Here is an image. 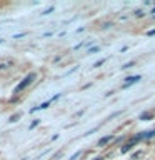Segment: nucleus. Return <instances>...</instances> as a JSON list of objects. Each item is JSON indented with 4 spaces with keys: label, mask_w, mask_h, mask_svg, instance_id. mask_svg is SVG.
Instances as JSON below:
<instances>
[{
    "label": "nucleus",
    "mask_w": 155,
    "mask_h": 160,
    "mask_svg": "<svg viewBox=\"0 0 155 160\" xmlns=\"http://www.w3.org/2000/svg\"><path fill=\"white\" fill-rule=\"evenodd\" d=\"M35 80H37V73H35V72H30V73H27V75H25V77H23L22 80H20V82H18L17 87L13 88V97H17V95H18L20 92L27 90V88L30 87V85H32V83L35 82Z\"/></svg>",
    "instance_id": "1"
},
{
    "label": "nucleus",
    "mask_w": 155,
    "mask_h": 160,
    "mask_svg": "<svg viewBox=\"0 0 155 160\" xmlns=\"http://www.w3.org/2000/svg\"><path fill=\"white\" fill-rule=\"evenodd\" d=\"M12 67H15L13 58H2L0 60V72H8Z\"/></svg>",
    "instance_id": "2"
},
{
    "label": "nucleus",
    "mask_w": 155,
    "mask_h": 160,
    "mask_svg": "<svg viewBox=\"0 0 155 160\" xmlns=\"http://www.w3.org/2000/svg\"><path fill=\"white\" fill-rule=\"evenodd\" d=\"M138 142H140V137H138V135H135V137H132V138H130V140H128L127 143L123 145V147H122V150H120V152H122V153H127L128 150H132V147H133L135 143H138Z\"/></svg>",
    "instance_id": "3"
},
{
    "label": "nucleus",
    "mask_w": 155,
    "mask_h": 160,
    "mask_svg": "<svg viewBox=\"0 0 155 160\" xmlns=\"http://www.w3.org/2000/svg\"><path fill=\"white\" fill-rule=\"evenodd\" d=\"M50 103H52V102H50V100H47V102L40 103V105H37V107H33V108H30L28 112H30V113H33V112H37V110H45V108H48V107H50Z\"/></svg>",
    "instance_id": "4"
},
{
    "label": "nucleus",
    "mask_w": 155,
    "mask_h": 160,
    "mask_svg": "<svg viewBox=\"0 0 155 160\" xmlns=\"http://www.w3.org/2000/svg\"><path fill=\"white\" fill-rule=\"evenodd\" d=\"M138 80H140V75L127 77V78H125V83H123V88H125V87H128V85H132V83H135V82H138Z\"/></svg>",
    "instance_id": "5"
},
{
    "label": "nucleus",
    "mask_w": 155,
    "mask_h": 160,
    "mask_svg": "<svg viewBox=\"0 0 155 160\" xmlns=\"http://www.w3.org/2000/svg\"><path fill=\"white\" fill-rule=\"evenodd\" d=\"M112 140H113V135H107V137H102V138H100L98 140V147H103V145H107L108 142H112Z\"/></svg>",
    "instance_id": "6"
},
{
    "label": "nucleus",
    "mask_w": 155,
    "mask_h": 160,
    "mask_svg": "<svg viewBox=\"0 0 155 160\" xmlns=\"http://www.w3.org/2000/svg\"><path fill=\"white\" fill-rule=\"evenodd\" d=\"M20 117H22V113H15V115H12V117L8 118V122H10V123H15V122H18Z\"/></svg>",
    "instance_id": "7"
},
{
    "label": "nucleus",
    "mask_w": 155,
    "mask_h": 160,
    "mask_svg": "<svg viewBox=\"0 0 155 160\" xmlns=\"http://www.w3.org/2000/svg\"><path fill=\"white\" fill-rule=\"evenodd\" d=\"M40 122H42V120H40V118H33V122L28 125V128H30V130H32V128H35V127H37V125H38Z\"/></svg>",
    "instance_id": "8"
},
{
    "label": "nucleus",
    "mask_w": 155,
    "mask_h": 160,
    "mask_svg": "<svg viewBox=\"0 0 155 160\" xmlns=\"http://www.w3.org/2000/svg\"><path fill=\"white\" fill-rule=\"evenodd\" d=\"M152 118V113L145 112V113H140V120H150Z\"/></svg>",
    "instance_id": "9"
},
{
    "label": "nucleus",
    "mask_w": 155,
    "mask_h": 160,
    "mask_svg": "<svg viewBox=\"0 0 155 160\" xmlns=\"http://www.w3.org/2000/svg\"><path fill=\"white\" fill-rule=\"evenodd\" d=\"M53 10H55V7H48V8H45L43 12H42V15H50V13L53 12Z\"/></svg>",
    "instance_id": "10"
},
{
    "label": "nucleus",
    "mask_w": 155,
    "mask_h": 160,
    "mask_svg": "<svg viewBox=\"0 0 155 160\" xmlns=\"http://www.w3.org/2000/svg\"><path fill=\"white\" fill-rule=\"evenodd\" d=\"M105 63V58H102V60H97V62L93 63V68H97V67H100V65H103Z\"/></svg>",
    "instance_id": "11"
},
{
    "label": "nucleus",
    "mask_w": 155,
    "mask_h": 160,
    "mask_svg": "<svg viewBox=\"0 0 155 160\" xmlns=\"http://www.w3.org/2000/svg\"><path fill=\"white\" fill-rule=\"evenodd\" d=\"M80 155H82V152H75V153L72 155V157H70V158H68V160H77V158L80 157Z\"/></svg>",
    "instance_id": "12"
},
{
    "label": "nucleus",
    "mask_w": 155,
    "mask_h": 160,
    "mask_svg": "<svg viewBox=\"0 0 155 160\" xmlns=\"http://www.w3.org/2000/svg\"><path fill=\"white\" fill-rule=\"evenodd\" d=\"M98 47H92V48H88V53H95V52H98Z\"/></svg>",
    "instance_id": "13"
},
{
    "label": "nucleus",
    "mask_w": 155,
    "mask_h": 160,
    "mask_svg": "<svg viewBox=\"0 0 155 160\" xmlns=\"http://www.w3.org/2000/svg\"><path fill=\"white\" fill-rule=\"evenodd\" d=\"M135 15H137V17H143V10H137V12H135Z\"/></svg>",
    "instance_id": "14"
},
{
    "label": "nucleus",
    "mask_w": 155,
    "mask_h": 160,
    "mask_svg": "<svg viewBox=\"0 0 155 160\" xmlns=\"http://www.w3.org/2000/svg\"><path fill=\"white\" fill-rule=\"evenodd\" d=\"M27 33H17V35H13V38H22V37H25Z\"/></svg>",
    "instance_id": "15"
},
{
    "label": "nucleus",
    "mask_w": 155,
    "mask_h": 160,
    "mask_svg": "<svg viewBox=\"0 0 155 160\" xmlns=\"http://www.w3.org/2000/svg\"><path fill=\"white\" fill-rule=\"evenodd\" d=\"M132 65H133V62H128V63H125L122 68H130V67H132Z\"/></svg>",
    "instance_id": "16"
},
{
    "label": "nucleus",
    "mask_w": 155,
    "mask_h": 160,
    "mask_svg": "<svg viewBox=\"0 0 155 160\" xmlns=\"http://www.w3.org/2000/svg\"><path fill=\"white\" fill-rule=\"evenodd\" d=\"M93 160H103V158H102V157H95Z\"/></svg>",
    "instance_id": "17"
},
{
    "label": "nucleus",
    "mask_w": 155,
    "mask_h": 160,
    "mask_svg": "<svg viewBox=\"0 0 155 160\" xmlns=\"http://www.w3.org/2000/svg\"><path fill=\"white\" fill-rule=\"evenodd\" d=\"M0 43H3V40H2V38H0Z\"/></svg>",
    "instance_id": "18"
},
{
    "label": "nucleus",
    "mask_w": 155,
    "mask_h": 160,
    "mask_svg": "<svg viewBox=\"0 0 155 160\" xmlns=\"http://www.w3.org/2000/svg\"><path fill=\"white\" fill-rule=\"evenodd\" d=\"M153 113H155V112H153Z\"/></svg>",
    "instance_id": "19"
}]
</instances>
